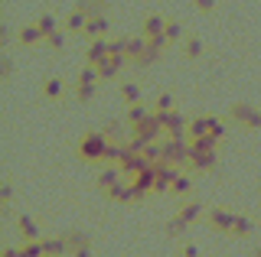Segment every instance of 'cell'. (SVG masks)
<instances>
[{
  "label": "cell",
  "instance_id": "obj_11",
  "mask_svg": "<svg viewBox=\"0 0 261 257\" xmlns=\"http://www.w3.org/2000/svg\"><path fill=\"white\" fill-rule=\"evenodd\" d=\"M111 55V39L98 36V39H88V49H85V62H92V66H101L105 59Z\"/></svg>",
  "mask_w": 261,
  "mask_h": 257
},
{
  "label": "cell",
  "instance_id": "obj_35",
  "mask_svg": "<svg viewBox=\"0 0 261 257\" xmlns=\"http://www.w3.org/2000/svg\"><path fill=\"white\" fill-rule=\"evenodd\" d=\"M75 7H85L88 13H105L108 10V0H79Z\"/></svg>",
  "mask_w": 261,
  "mask_h": 257
},
{
  "label": "cell",
  "instance_id": "obj_10",
  "mask_svg": "<svg viewBox=\"0 0 261 257\" xmlns=\"http://www.w3.org/2000/svg\"><path fill=\"white\" fill-rule=\"evenodd\" d=\"M121 179H124V170H121L118 163H101V170H98V176H95V186L101 192H108L114 182H121Z\"/></svg>",
  "mask_w": 261,
  "mask_h": 257
},
{
  "label": "cell",
  "instance_id": "obj_20",
  "mask_svg": "<svg viewBox=\"0 0 261 257\" xmlns=\"http://www.w3.org/2000/svg\"><path fill=\"white\" fill-rule=\"evenodd\" d=\"M43 29H39L36 26V23H33V26H23L20 29V46H27V49H30V46H39V43H43Z\"/></svg>",
  "mask_w": 261,
  "mask_h": 257
},
{
  "label": "cell",
  "instance_id": "obj_13",
  "mask_svg": "<svg viewBox=\"0 0 261 257\" xmlns=\"http://www.w3.org/2000/svg\"><path fill=\"white\" fill-rule=\"evenodd\" d=\"M108 29H111V23L105 13H92L88 17V26L82 29V36H88V39H98V36H108Z\"/></svg>",
  "mask_w": 261,
  "mask_h": 257
},
{
  "label": "cell",
  "instance_id": "obj_9",
  "mask_svg": "<svg viewBox=\"0 0 261 257\" xmlns=\"http://www.w3.org/2000/svg\"><path fill=\"white\" fill-rule=\"evenodd\" d=\"M209 228L219 231V235H232V224H235V212L228 208H209Z\"/></svg>",
  "mask_w": 261,
  "mask_h": 257
},
{
  "label": "cell",
  "instance_id": "obj_8",
  "mask_svg": "<svg viewBox=\"0 0 261 257\" xmlns=\"http://www.w3.org/2000/svg\"><path fill=\"white\" fill-rule=\"evenodd\" d=\"M130 182H134V189H137V202H144V199L153 192V186H157V170L147 166V170H141L137 176H130Z\"/></svg>",
  "mask_w": 261,
  "mask_h": 257
},
{
  "label": "cell",
  "instance_id": "obj_15",
  "mask_svg": "<svg viewBox=\"0 0 261 257\" xmlns=\"http://www.w3.org/2000/svg\"><path fill=\"white\" fill-rule=\"evenodd\" d=\"M202 212H206V208H202L199 202H186V205H183V208H179V212H176V218L183 221L186 228H190V224H196V221L202 218Z\"/></svg>",
  "mask_w": 261,
  "mask_h": 257
},
{
  "label": "cell",
  "instance_id": "obj_40",
  "mask_svg": "<svg viewBox=\"0 0 261 257\" xmlns=\"http://www.w3.org/2000/svg\"><path fill=\"white\" fill-rule=\"evenodd\" d=\"M0 199H4V205H10V199H13V182H10V179L0 186Z\"/></svg>",
  "mask_w": 261,
  "mask_h": 257
},
{
  "label": "cell",
  "instance_id": "obj_38",
  "mask_svg": "<svg viewBox=\"0 0 261 257\" xmlns=\"http://www.w3.org/2000/svg\"><path fill=\"white\" fill-rule=\"evenodd\" d=\"M183 231H186V224H183V221H179V218H173V221H170V224H167V235H170V238H176V235H183Z\"/></svg>",
  "mask_w": 261,
  "mask_h": 257
},
{
  "label": "cell",
  "instance_id": "obj_5",
  "mask_svg": "<svg viewBox=\"0 0 261 257\" xmlns=\"http://www.w3.org/2000/svg\"><path fill=\"white\" fill-rule=\"evenodd\" d=\"M160 120H163V137H186V127H190V120H186V114H179L176 108H170V111H157Z\"/></svg>",
  "mask_w": 261,
  "mask_h": 257
},
{
  "label": "cell",
  "instance_id": "obj_31",
  "mask_svg": "<svg viewBox=\"0 0 261 257\" xmlns=\"http://www.w3.org/2000/svg\"><path fill=\"white\" fill-rule=\"evenodd\" d=\"M43 254H46V241H39V238L23 241V257H43Z\"/></svg>",
  "mask_w": 261,
  "mask_h": 257
},
{
  "label": "cell",
  "instance_id": "obj_23",
  "mask_svg": "<svg viewBox=\"0 0 261 257\" xmlns=\"http://www.w3.org/2000/svg\"><path fill=\"white\" fill-rule=\"evenodd\" d=\"M190 192H193V179H190V176H183V173H179L176 179H173V186H170V196H173V199H186Z\"/></svg>",
  "mask_w": 261,
  "mask_h": 257
},
{
  "label": "cell",
  "instance_id": "obj_32",
  "mask_svg": "<svg viewBox=\"0 0 261 257\" xmlns=\"http://www.w3.org/2000/svg\"><path fill=\"white\" fill-rule=\"evenodd\" d=\"M160 55H163V49H157V46H153V43H147V49H144V55H141V59L134 62V66H141V69H147V66H153V62H157Z\"/></svg>",
  "mask_w": 261,
  "mask_h": 257
},
{
  "label": "cell",
  "instance_id": "obj_12",
  "mask_svg": "<svg viewBox=\"0 0 261 257\" xmlns=\"http://www.w3.org/2000/svg\"><path fill=\"white\" fill-rule=\"evenodd\" d=\"M124 62H127V55H108V59L98 66V72H101V82H111V78H118L121 75V69H124Z\"/></svg>",
  "mask_w": 261,
  "mask_h": 257
},
{
  "label": "cell",
  "instance_id": "obj_41",
  "mask_svg": "<svg viewBox=\"0 0 261 257\" xmlns=\"http://www.w3.org/2000/svg\"><path fill=\"white\" fill-rule=\"evenodd\" d=\"M179 251H183L186 257H196V254L202 251V247H199V244H183V247H179Z\"/></svg>",
  "mask_w": 261,
  "mask_h": 257
},
{
  "label": "cell",
  "instance_id": "obj_24",
  "mask_svg": "<svg viewBox=\"0 0 261 257\" xmlns=\"http://www.w3.org/2000/svg\"><path fill=\"white\" fill-rule=\"evenodd\" d=\"M62 91H65V82H62V78H46V82H43V98L59 101Z\"/></svg>",
  "mask_w": 261,
  "mask_h": 257
},
{
  "label": "cell",
  "instance_id": "obj_43",
  "mask_svg": "<svg viewBox=\"0 0 261 257\" xmlns=\"http://www.w3.org/2000/svg\"><path fill=\"white\" fill-rule=\"evenodd\" d=\"M258 224H261V221H258Z\"/></svg>",
  "mask_w": 261,
  "mask_h": 257
},
{
  "label": "cell",
  "instance_id": "obj_39",
  "mask_svg": "<svg viewBox=\"0 0 261 257\" xmlns=\"http://www.w3.org/2000/svg\"><path fill=\"white\" fill-rule=\"evenodd\" d=\"M193 7L199 13H212V10H216V0H193Z\"/></svg>",
  "mask_w": 261,
  "mask_h": 257
},
{
  "label": "cell",
  "instance_id": "obj_19",
  "mask_svg": "<svg viewBox=\"0 0 261 257\" xmlns=\"http://www.w3.org/2000/svg\"><path fill=\"white\" fill-rule=\"evenodd\" d=\"M147 43H150V39H147L144 33L141 36H127V62H137L144 55V49H147Z\"/></svg>",
  "mask_w": 261,
  "mask_h": 257
},
{
  "label": "cell",
  "instance_id": "obj_25",
  "mask_svg": "<svg viewBox=\"0 0 261 257\" xmlns=\"http://www.w3.org/2000/svg\"><path fill=\"white\" fill-rule=\"evenodd\" d=\"M98 94V82H75V101L79 104H88Z\"/></svg>",
  "mask_w": 261,
  "mask_h": 257
},
{
  "label": "cell",
  "instance_id": "obj_1",
  "mask_svg": "<svg viewBox=\"0 0 261 257\" xmlns=\"http://www.w3.org/2000/svg\"><path fill=\"white\" fill-rule=\"evenodd\" d=\"M108 143H111V137L108 134H85V137L79 140V147H75V153H79V159L82 163H105V156H108Z\"/></svg>",
  "mask_w": 261,
  "mask_h": 257
},
{
  "label": "cell",
  "instance_id": "obj_29",
  "mask_svg": "<svg viewBox=\"0 0 261 257\" xmlns=\"http://www.w3.org/2000/svg\"><path fill=\"white\" fill-rule=\"evenodd\" d=\"M69 244H72V251H75V254H92V241H88V235H82V231H72Z\"/></svg>",
  "mask_w": 261,
  "mask_h": 257
},
{
  "label": "cell",
  "instance_id": "obj_36",
  "mask_svg": "<svg viewBox=\"0 0 261 257\" xmlns=\"http://www.w3.org/2000/svg\"><path fill=\"white\" fill-rule=\"evenodd\" d=\"M173 108V94L170 91H160L157 98H153V111H170Z\"/></svg>",
  "mask_w": 261,
  "mask_h": 257
},
{
  "label": "cell",
  "instance_id": "obj_14",
  "mask_svg": "<svg viewBox=\"0 0 261 257\" xmlns=\"http://www.w3.org/2000/svg\"><path fill=\"white\" fill-rule=\"evenodd\" d=\"M88 17H92V13H88L85 7H75V10L65 17V29H69V33H82V29L88 26Z\"/></svg>",
  "mask_w": 261,
  "mask_h": 257
},
{
  "label": "cell",
  "instance_id": "obj_3",
  "mask_svg": "<svg viewBox=\"0 0 261 257\" xmlns=\"http://www.w3.org/2000/svg\"><path fill=\"white\" fill-rule=\"evenodd\" d=\"M163 159L186 166L190 163V137H163Z\"/></svg>",
  "mask_w": 261,
  "mask_h": 257
},
{
  "label": "cell",
  "instance_id": "obj_27",
  "mask_svg": "<svg viewBox=\"0 0 261 257\" xmlns=\"http://www.w3.org/2000/svg\"><path fill=\"white\" fill-rule=\"evenodd\" d=\"M255 111H258V108H251V104H232V111H228V114H232L235 124L248 127V120H251V114H255Z\"/></svg>",
  "mask_w": 261,
  "mask_h": 257
},
{
  "label": "cell",
  "instance_id": "obj_42",
  "mask_svg": "<svg viewBox=\"0 0 261 257\" xmlns=\"http://www.w3.org/2000/svg\"><path fill=\"white\" fill-rule=\"evenodd\" d=\"M4 75H7V78L13 75V59H10V55H4Z\"/></svg>",
  "mask_w": 261,
  "mask_h": 257
},
{
  "label": "cell",
  "instance_id": "obj_18",
  "mask_svg": "<svg viewBox=\"0 0 261 257\" xmlns=\"http://www.w3.org/2000/svg\"><path fill=\"white\" fill-rule=\"evenodd\" d=\"M202 52H206V43H202L199 36H186V39H183V55H186L190 62L202 59Z\"/></svg>",
  "mask_w": 261,
  "mask_h": 257
},
{
  "label": "cell",
  "instance_id": "obj_33",
  "mask_svg": "<svg viewBox=\"0 0 261 257\" xmlns=\"http://www.w3.org/2000/svg\"><path fill=\"white\" fill-rule=\"evenodd\" d=\"M65 33H69V29H53V33H49L46 36V43H49V49H56V52H59V49H65Z\"/></svg>",
  "mask_w": 261,
  "mask_h": 257
},
{
  "label": "cell",
  "instance_id": "obj_21",
  "mask_svg": "<svg viewBox=\"0 0 261 257\" xmlns=\"http://www.w3.org/2000/svg\"><path fill=\"white\" fill-rule=\"evenodd\" d=\"M16 228H20L23 241H27V238H39V224L33 221V215H27V212H23L20 218H16Z\"/></svg>",
  "mask_w": 261,
  "mask_h": 257
},
{
  "label": "cell",
  "instance_id": "obj_26",
  "mask_svg": "<svg viewBox=\"0 0 261 257\" xmlns=\"http://www.w3.org/2000/svg\"><path fill=\"white\" fill-rule=\"evenodd\" d=\"M118 94H121L124 104H137V101H141V85H137V82H121Z\"/></svg>",
  "mask_w": 261,
  "mask_h": 257
},
{
  "label": "cell",
  "instance_id": "obj_4",
  "mask_svg": "<svg viewBox=\"0 0 261 257\" xmlns=\"http://www.w3.org/2000/svg\"><path fill=\"white\" fill-rule=\"evenodd\" d=\"M121 170H124V176L130 179V176H137L141 170H147V166H153L150 159L144 156V150H137V147H130V140H127V147H124V156H121Z\"/></svg>",
  "mask_w": 261,
  "mask_h": 257
},
{
  "label": "cell",
  "instance_id": "obj_16",
  "mask_svg": "<svg viewBox=\"0 0 261 257\" xmlns=\"http://www.w3.org/2000/svg\"><path fill=\"white\" fill-rule=\"evenodd\" d=\"M163 29H167V20L160 17V13H147L144 17V26H141V33L150 39V36H157V33H163Z\"/></svg>",
  "mask_w": 261,
  "mask_h": 257
},
{
  "label": "cell",
  "instance_id": "obj_30",
  "mask_svg": "<svg viewBox=\"0 0 261 257\" xmlns=\"http://www.w3.org/2000/svg\"><path fill=\"white\" fill-rule=\"evenodd\" d=\"M255 231V221L245 218V215H235V224H232V238H248Z\"/></svg>",
  "mask_w": 261,
  "mask_h": 257
},
{
  "label": "cell",
  "instance_id": "obj_17",
  "mask_svg": "<svg viewBox=\"0 0 261 257\" xmlns=\"http://www.w3.org/2000/svg\"><path fill=\"white\" fill-rule=\"evenodd\" d=\"M212 120H216V117H209V114H196V117L190 120V127H186V137H202V134H209Z\"/></svg>",
  "mask_w": 261,
  "mask_h": 257
},
{
  "label": "cell",
  "instance_id": "obj_7",
  "mask_svg": "<svg viewBox=\"0 0 261 257\" xmlns=\"http://www.w3.org/2000/svg\"><path fill=\"white\" fill-rule=\"evenodd\" d=\"M105 196L111 199V202H118V205H130V202H137V189H134V182L127 179H121V182H114V186L105 192Z\"/></svg>",
  "mask_w": 261,
  "mask_h": 257
},
{
  "label": "cell",
  "instance_id": "obj_34",
  "mask_svg": "<svg viewBox=\"0 0 261 257\" xmlns=\"http://www.w3.org/2000/svg\"><path fill=\"white\" fill-rule=\"evenodd\" d=\"M36 26L43 29V36H49L53 29H59V23H56V17H53V13H43V17L36 20Z\"/></svg>",
  "mask_w": 261,
  "mask_h": 257
},
{
  "label": "cell",
  "instance_id": "obj_22",
  "mask_svg": "<svg viewBox=\"0 0 261 257\" xmlns=\"http://www.w3.org/2000/svg\"><path fill=\"white\" fill-rule=\"evenodd\" d=\"M150 114V108H147L144 101H137V104H127V114H124V120H127V127H134V124H141V120Z\"/></svg>",
  "mask_w": 261,
  "mask_h": 257
},
{
  "label": "cell",
  "instance_id": "obj_2",
  "mask_svg": "<svg viewBox=\"0 0 261 257\" xmlns=\"http://www.w3.org/2000/svg\"><path fill=\"white\" fill-rule=\"evenodd\" d=\"M130 134H134V137H130V147H137V150H144L147 143H153L157 137H163V120H160V114L157 111H150V114H147L141 124H134L130 127Z\"/></svg>",
  "mask_w": 261,
  "mask_h": 257
},
{
  "label": "cell",
  "instance_id": "obj_28",
  "mask_svg": "<svg viewBox=\"0 0 261 257\" xmlns=\"http://www.w3.org/2000/svg\"><path fill=\"white\" fill-rule=\"evenodd\" d=\"M43 241H46V254H69L72 251L69 235H62V238H43Z\"/></svg>",
  "mask_w": 261,
  "mask_h": 257
},
{
  "label": "cell",
  "instance_id": "obj_37",
  "mask_svg": "<svg viewBox=\"0 0 261 257\" xmlns=\"http://www.w3.org/2000/svg\"><path fill=\"white\" fill-rule=\"evenodd\" d=\"M163 33L170 36V43H179V39H183V26H179L176 20H167V29H163Z\"/></svg>",
  "mask_w": 261,
  "mask_h": 257
},
{
  "label": "cell",
  "instance_id": "obj_6",
  "mask_svg": "<svg viewBox=\"0 0 261 257\" xmlns=\"http://www.w3.org/2000/svg\"><path fill=\"white\" fill-rule=\"evenodd\" d=\"M190 166L193 173H212L219 166V156H216V150H190Z\"/></svg>",
  "mask_w": 261,
  "mask_h": 257
}]
</instances>
